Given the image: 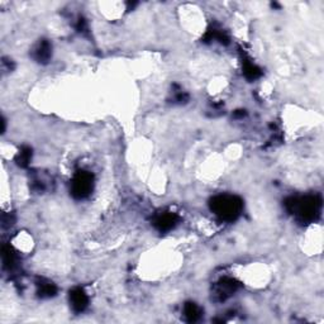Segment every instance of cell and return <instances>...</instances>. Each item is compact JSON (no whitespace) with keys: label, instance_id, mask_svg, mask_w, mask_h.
Listing matches in <instances>:
<instances>
[{"label":"cell","instance_id":"1","mask_svg":"<svg viewBox=\"0 0 324 324\" xmlns=\"http://www.w3.org/2000/svg\"><path fill=\"white\" fill-rule=\"evenodd\" d=\"M285 208L300 223H312L319 217L322 200L317 195H307L301 198H289L285 200Z\"/></svg>","mask_w":324,"mask_h":324},{"label":"cell","instance_id":"5","mask_svg":"<svg viewBox=\"0 0 324 324\" xmlns=\"http://www.w3.org/2000/svg\"><path fill=\"white\" fill-rule=\"evenodd\" d=\"M179 222V217L175 213L171 212H162L158 215H156L153 219V226L157 231L160 232H169L176 226Z\"/></svg>","mask_w":324,"mask_h":324},{"label":"cell","instance_id":"14","mask_svg":"<svg viewBox=\"0 0 324 324\" xmlns=\"http://www.w3.org/2000/svg\"><path fill=\"white\" fill-rule=\"evenodd\" d=\"M76 29L80 33H86V32H88V23H86V21L84 19L83 17H80L79 19H77Z\"/></svg>","mask_w":324,"mask_h":324},{"label":"cell","instance_id":"10","mask_svg":"<svg viewBox=\"0 0 324 324\" xmlns=\"http://www.w3.org/2000/svg\"><path fill=\"white\" fill-rule=\"evenodd\" d=\"M242 66H243V74H245L246 79L247 80L253 81V80L258 79V77L262 75V71H261L260 67H258L257 65L253 64V62H251V60H247V58H245V60L242 61Z\"/></svg>","mask_w":324,"mask_h":324},{"label":"cell","instance_id":"13","mask_svg":"<svg viewBox=\"0 0 324 324\" xmlns=\"http://www.w3.org/2000/svg\"><path fill=\"white\" fill-rule=\"evenodd\" d=\"M3 264H4V267H7L9 270L14 267L15 255L12 248L8 247V246L3 247Z\"/></svg>","mask_w":324,"mask_h":324},{"label":"cell","instance_id":"15","mask_svg":"<svg viewBox=\"0 0 324 324\" xmlns=\"http://www.w3.org/2000/svg\"><path fill=\"white\" fill-rule=\"evenodd\" d=\"M246 115V110H236L234 112V118H243Z\"/></svg>","mask_w":324,"mask_h":324},{"label":"cell","instance_id":"11","mask_svg":"<svg viewBox=\"0 0 324 324\" xmlns=\"http://www.w3.org/2000/svg\"><path fill=\"white\" fill-rule=\"evenodd\" d=\"M210 40H218V42H220L222 45H228L229 37L227 36L223 31L213 28L209 29L204 36V42H210Z\"/></svg>","mask_w":324,"mask_h":324},{"label":"cell","instance_id":"2","mask_svg":"<svg viewBox=\"0 0 324 324\" xmlns=\"http://www.w3.org/2000/svg\"><path fill=\"white\" fill-rule=\"evenodd\" d=\"M210 210L224 222H234L241 215L243 201L236 195H217L209 202Z\"/></svg>","mask_w":324,"mask_h":324},{"label":"cell","instance_id":"4","mask_svg":"<svg viewBox=\"0 0 324 324\" xmlns=\"http://www.w3.org/2000/svg\"><path fill=\"white\" fill-rule=\"evenodd\" d=\"M241 288V282L237 281L236 279L232 277H223L215 285L213 295H214V300L217 301H224L232 295H234L238 289Z\"/></svg>","mask_w":324,"mask_h":324},{"label":"cell","instance_id":"8","mask_svg":"<svg viewBox=\"0 0 324 324\" xmlns=\"http://www.w3.org/2000/svg\"><path fill=\"white\" fill-rule=\"evenodd\" d=\"M183 314L186 322L195 323L198 322V320H200L202 315V309L198 304L193 303V301H188V303L184 305Z\"/></svg>","mask_w":324,"mask_h":324},{"label":"cell","instance_id":"12","mask_svg":"<svg viewBox=\"0 0 324 324\" xmlns=\"http://www.w3.org/2000/svg\"><path fill=\"white\" fill-rule=\"evenodd\" d=\"M32 160V148L29 147H22L18 152L17 157H15V162H17L18 166L21 167H27L29 165V162Z\"/></svg>","mask_w":324,"mask_h":324},{"label":"cell","instance_id":"6","mask_svg":"<svg viewBox=\"0 0 324 324\" xmlns=\"http://www.w3.org/2000/svg\"><path fill=\"white\" fill-rule=\"evenodd\" d=\"M32 57L38 64H47L52 57V46L47 39H39L31 52Z\"/></svg>","mask_w":324,"mask_h":324},{"label":"cell","instance_id":"3","mask_svg":"<svg viewBox=\"0 0 324 324\" xmlns=\"http://www.w3.org/2000/svg\"><path fill=\"white\" fill-rule=\"evenodd\" d=\"M94 189V175L89 171L80 170L74 175L71 181V195L75 199H86Z\"/></svg>","mask_w":324,"mask_h":324},{"label":"cell","instance_id":"7","mask_svg":"<svg viewBox=\"0 0 324 324\" xmlns=\"http://www.w3.org/2000/svg\"><path fill=\"white\" fill-rule=\"evenodd\" d=\"M70 304L75 313H83L88 308L89 298L81 288H75L70 291Z\"/></svg>","mask_w":324,"mask_h":324},{"label":"cell","instance_id":"9","mask_svg":"<svg viewBox=\"0 0 324 324\" xmlns=\"http://www.w3.org/2000/svg\"><path fill=\"white\" fill-rule=\"evenodd\" d=\"M37 294L42 299L52 298V296L57 294V286L52 281H50V280L39 279L37 281Z\"/></svg>","mask_w":324,"mask_h":324}]
</instances>
